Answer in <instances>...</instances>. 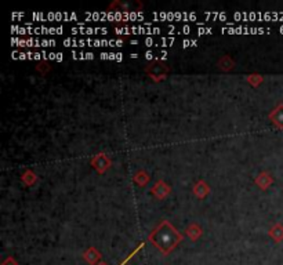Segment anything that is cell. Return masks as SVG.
<instances>
[{
  "mask_svg": "<svg viewBox=\"0 0 283 265\" xmlns=\"http://www.w3.org/2000/svg\"><path fill=\"white\" fill-rule=\"evenodd\" d=\"M65 46H122V42L119 40H73L67 39L64 40Z\"/></svg>",
  "mask_w": 283,
  "mask_h": 265,
  "instance_id": "obj_1",
  "label": "cell"
}]
</instances>
